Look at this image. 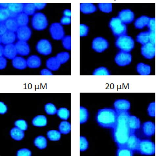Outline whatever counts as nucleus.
Listing matches in <instances>:
<instances>
[{"instance_id": "f257e3e1", "label": "nucleus", "mask_w": 156, "mask_h": 156, "mask_svg": "<svg viewBox=\"0 0 156 156\" xmlns=\"http://www.w3.org/2000/svg\"><path fill=\"white\" fill-rule=\"evenodd\" d=\"M117 113L116 124L112 129L113 138L118 148L126 147L130 135L133 133L128 124V119L130 114L129 111Z\"/></svg>"}, {"instance_id": "f03ea898", "label": "nucleus", "mask_w": 156, "mask_h": 156, "mask_svg": "<svg viewBox=\"0 0 156 156\" xmlns=\"http://www.w3.org/2000/svg\"><path fill=\"white\" fill-rule=\"evenodd\" d=\"M117 118V113L115 109L105 108L98 110L96 119L102 128L112 129L116 124Z\"/></svg>"}, {"instance_id": "7ed1b4c3", "label": "nucleus", "mask_w": 156, "mask_h": 156, "mask_svg": "<svg viewBox=\"0 0 156 156\" xmlns=\"http://www.w3.org/2000/svg\"><path fill=\"white\" fill-rule=\"evenodd\" d=\"M115 45L121 51L130 52L134 47V42L132 37L126 34L118 37Z\"/></svg>"}, {"instance_id": "20e7f679", "label": "nucleus", "mask_w": 156, "mask_h": 156, "mask_svg": "<svg viewBox=\"0 0 156 156\" xmlns=\"http://www.w3.org/2000/svg\"><path fill=\"white\" fill-rule=\"evenodd\" d=\"M109 27L115 36L118 37L126 35L127 27L118 17L113 18L111 20Z\"/></svg>"}, {"instance_id": "39448f33", "label": "nucleus", "mask_w": 156, "mask_h": 156, "mask_svg": "<svg viewBox=\"0 0 156 156\" xmlns=\"http://www.w3.org/2000/svg\"><path fill=\"white\" fill-rule=\"evenodd\" d=\"M154 143L150 139H140L137 152L142 155H151L155 154Z\"/></svg>"}, {"instance_id": "423d86ee", "label": "nucleus", "mask_w": 156, "mask_h": 156, "mask_svg": "<svg viewBox=\"0 0 156 156\" xmlns=\"http://www.w3.org/2000/svg\"><path fill=\"white\" fill-rule=\"evenodd\" d=\"M33 27L37 30H42L46 29L48 25V21L46 16L42 13H37L34 14L31 20Z\"/></svg>"}, {"instance_id": "0eeeda50", "label": "nucleus", "mask_w": 156, "mask_h": 156, "mask_svg": "<svg viewBox=\"0 0 156 156\" xmlns=\"http://www.w3.org/2000/svg\"><path fill=\"white\" fill-rule=\"evenodd\" d=\"M132 61V56L130 52L120 51L116 55L115 61L119 66H125L130 64Z\"/></svg>"}, {"instance_id": "6e6552de", "label": "nucleus", "mask_w": 156, "mask_h": 156, "mask_svg": "<svg viewBox=\"0 0 156 156\" xmlns=\"http://www.w3.org/2000/svg\"><path fill=\"white\" fill-rule=\"evenodd\" d=\"M109 46L108 41L102 37H97L93 41L92 48L97 52H103L108 48Z\"/></svg>"}, {"instance_id": "1a4fd4ad", "label": "nucleus", "mask_w": 156, "mask_h": 156, "mask_svg": "<svg viewBox=\"0 0 156 156\" xmlns=\"http://www.w3.org/2000/svg\"><path fill=\"white\" fill-rule=\"evenodd\" d=\"M37 51L41 55H48L51 53L52 47L51 43L46 39L39 41L36 46Z\"/></svg>"}, {"instance_id": "9d476101", "label": "nucleus", "mask_w": 156, "mask_h": 156, "mask_svg": "<svg viewBox=\"0 0 156 156\" xmlns=\"http://www.w3.org/2000/svg\"><path fill=\"white\" fill-rule=\"evenodd\" d=\"M50 31L53 39L60 40L62 39L64 37V29L60 23H54L51 24L50 27Z\"/></svg>"}, {"instance_id": "9b49d317", "label": "nucleus", "mask_w": 156, "mask_h": 156, "mask_svg": "<svg viewBox=\"0 0 156 156\" xmlns=\"http://www.w3.org/2000/svg\"><path fill=\"white\" fill-rule=\"evenodd\" d=\"M141 53L142 55L147 59L153 58L155 55V45L150 42L142 45Z\"/></svg>"}, {"instance_id": "f8f14e48", "label": "nucleus", "mask_w": 156, "mask_h": 156, "mask_svg": "<svg viewBox=\"0 0 156 156\" xmlns=\"http://www.w3.org/2000/svg\"><path fill=\"white\" fill-rule=\"evenodd\" d=\"M31 34L30 29L27 26L20 27L16 32V36L19 41L27 42L30 39Z\"/></svg>"}, {"instance_id": "ddd939ff", "label": "nucleus", "mask_w": 156, "mask_h": 156, "mask_svg": "<svg viewBox=\"0 0 156 156\" xmlns=\"http://www.w3.org/2000/svg\"><path fill=\"white\" fill-rule=\"evenodd\" d=\"M114 109L117 112H128L131 108L130 102L125 99H118L114 104Z\"/></svg>"}, {"instance_id": "4468645a", "label": "nucleus", "mask_w": 156, "mask_h": 156, "mask_svg": "<svg viewBox=\"0 0 156 156\" xmlns=\"http://www.w3.org/2000/svg\"><path fill=\"white\" fill-rule=\"evenodd\" d=\"M118 17L123 23L128 24L133 21L134 15L133 12L130 10L124 9L119 13Z\"/></svg>"}, {"instance_id": "2eb2a0df", "label": "nucleus", "mask_w": 156, "mask_h": 156, "mask_svg": "<svg viewBox=\"0 0 156 156\" xmlns=\"http://www.w3.org/2000/svg\"><path fill=\"white\" fill-rule=\"evenodd\" d=\"M155 129L154 123L150 121L144 123L142 126L143 133L144 136L147 137L153 136L155 133Z\"/></svg>"}, {"instance_id": "dca6fc26", "label": "nucleus", "mask_w": 156, "mask_h": 156, "mask_svg": "<svg viewBox=\"0 0 156 156\" xmlns=\"http://www.w3.org/2000/svg\"><path fill=\"white\" fill-rule=\"evenodd\" d=\"M140 140L135 133L131 134L127 141L126 147L133 151L134 152L135 151L137 152Z\"/></svg>"}, {"instance_id": "f3484780", "label": "nucleus", "mask_w": 156, "mask_h": 156, "mask_svg": "<svg viewBox=\"0 0 156 156\" xmlns=\"http://www.w3.org/2000/svg\"><path fill=\"white\" fill-rule=\"evenodd\" d=\"M15 45L17 54L22 56H27L29 54L30 48L26 42L18 41Z\"/></svg>"}, {"instance_id": "a211bd4d", "label": "nucleus", "mask_w": 156, "mask_h": 156, "mask_svg": "<svg viewBox=\"0 0 156 156\" xmlns=\"http://www.w3.org/2000/svg\"><path fill=\"white\" fill-rule=\"evenodd\" d=\"M24 3H9L8 9L10 13V18H16L19 14L22 13L23 11Z\"/></svg>"}, {"instance_id": "6ab92c4d", "label": "nucleus", "mask_w": 156, "mask_h": 156, "mask_svg": "<svg viewBox=\"0 0 156 156\" xmlns=\"http://www.w3.org/2000/svg\"><path fill=\"white\" fill-rule=\"evenodd\" d=\"M16 35L15 33L7 30L5 34L1 36V43L7 45L13 44L15 41Z\"/></svg>"}, {"instance_id": "aec40b11", "label": "nucleus", "mask_w": 156, "mask_h": 156, "mask_svg": "<svg viewBox=\"0 0 156 156\" xmlns=\"http://www.w3.org/2000/svg\"><path fill=\"white\" fill-rule=\"evenodd\" d=\"M128 124L133 133H135L136 131L141 127L140 121L139 119L133 115H130L129 117Z\"/></svg>"}, {"instance_id": "412c9836", "label": "nucleus", "mask_w": 156, "mask_h": 156, "mask_svg": "<svg viewBox=\"0 0 156 156\" xmlns=\"http://www.w3.org/2000/svg\"><path fill=\"white\" fill-rule=\"evenodd\" d=\"M17 54L15 44H7L4 47V56L8 59L13 60Z\"/></svg>"}, {"instance_id": "4be33fe9", "label": "nucleus", "mask_w": 156, "mask_h": 156, "mask_svg": "<svg viewBox=\"0 0 156 156\" xmlns=\"http://www.w3.org/2000/svg\"><path fill=\"white\" fill-rule=\"evenodd\" d=\"M27 66L31 69L39 68L41 64V61L40 57L33 55L28 57L27 60Z\"/></svg>"}, {"instance_id": "5701e85b", "label": "nucleus", "mask_w": 156, "mask_h": 156, "mask_svg": "<svg viewBox=\"0 0 156 156\" xmlns=\"http://www.w3.org/2000/svg\"><path fill=\"white\" fill-rule=\"evenodd\" d=\"M12 64L14 68L19 69H23L27 67V60L21 57L16 56L12 60Z\"/></svg>"}, {"instance_id": "b1692460", "label": "nucleus", "mask_w": 156, "mask_h": 156, "mask_svg": "<svg viewBox=\"0 0 156 156\" xmlns=\"http://www.w3.org/2000/svg\"><path fill=\"white\" fill-rule=\"evenodd\" d=\"M61 63L56 57L49 58L46 62V66L49 69L56 71L60 67Z\"/></svg>"}, {"instance_id": "393cba45", "label": "nucleus", "mask_w": 156, "mask_h": 156, "mask_svg": "<svg viewBox=\"0 0 156 156\" xmlns=\"http://www.w3.org/2000/svg\"><path fill=\"white\" fill-rule=\"evenodd\" d=\"M5 23L7 30L9 31L16 32L19 27L15 18H10Z\"/></svg>"}, {"instance_id": "a878e982", "label": "nucleus", "mask_w": 156, "mask_h": 156, "mask_svg": "<svg viewBox=\"0 0 156 156\" xmlns=\"http://www.w3.org/2000/svg\"><path fill=\"white\" fill-rule=\"evenodd\" d=\"M80 10L84 14H89L96 12L97 8L92 3H83L80 4Z\"/></svg>"}, {"instance_id": "bb28decb", "label": "nucleus", "mask_w": 156, "mask_h": 156, "mask_svg": "<svg viewBox=\"0 0 156 156\" xmlns=\"http://www.w3.org/2000/svg\"><path fill=\"white\" fill-rule=\"evenodd\" d=\"M10 133L11 137L16 141L22 140L24 136V131L17 127L12 128L10 131Z\"/></svg>"}, {"instance_id": "cd10ccee", "label": "nucleus", "mask_w": 156, "mask_h": 156, "mask_svg": "<svg viewBox=\"0 0 156 156\" xmlns=\"http://www.w3.org/2000/svg\"><path fill=\"white\" fill-rule=\"evenodd\" d=\"M150 17L145 16H142L135 20L134 25L136 28L141 29L147 26L149 21Z\"/></svg>"}, {"instance_id": "c85d7f7f", "label": "nucleus", "mask_w": 156, "mask_h": 156, "mask_svg": "<svg viewBox=\"0 0 156 156\" xmlns=\"http://www.w3.org/2000/svg\"><path fill=\"white\" fill-rule=\"evenodd\" d=\"M137 72L141 75H148L151 73L150 65L143 63H139L137 66Z\"/></svg>"}, {"instance_id": "c756f323", "label": "nucleus", "mask_w": 156, "mask_h": 156, "mask_svg": "<svg viewBox=\"0 0 156 156\" xmlns=\"http://www.w3.org/2000/svg\"><path fill=\"white\" fill-rule=\"evenodd\" d=\"M32 123L34 126L42 127L46 126L47 124V118L44 115H38L32 120Z\"/></svg>"}, {"instance_id": "7c9ffc66", "label": "nucleus", "mask_w": 156, "mask_h": 156, "mask_svg": "<svg viewBox=\"0 0 156 156\" xmlns=\"http://www.w3.org/2000/svg\"><path fill=\"white\" fill-rule=\"evenodd\" d=\"M15 18L19 27L27 26L29 22L28 16L23 12L18 15Z\"/></svg>"}, {"instance_id": "2f4dec72", "label": "nucleus", "mask_w": 156, "mask_h": 156, "mask_svg": "<svg viewBox=\"0 0 156 156\" xmlns=\"http://www.w3.org/2000/svg\"><path fill=\"white\" fill-rule=\"evenodd\" d=\"M150 31L142 32L137 36L136 41L137 42L142 45L149 42Z\"/></svg>"}, {"instance_id": "473e14b6", "label": "nucleus", "mask_w": 156, "mask_h": 156, "mask_svg": "<svg viewBox=\"0 0 156 156\" xmlns=\"http://www.w3.org/2000/svg\"><path fill=\"white\" fill-rule=\"evenodd\" d=\"M34 143L35 146L41 150L46 148L47 147V139L43 136H40L36 138Z\"/></svg>"}, {"instance_id": "72a5a7b5", "label": "nucleus", "mask_w": 156, "mask_h": 156, "mask_svg": "<svg viewBox=\"0 0 156 156\" xmlns=\"http://www.w3.org/2000/svg\"><path fill=\"white\" fill-rule=\"evenodd\" d=\"M36 10L34 3H24L23 12L28 16L34 14Z\"/></svg>"}, {"instance_id": "f704fd0d", "label": "nucleus", "mask_w": 156, "mask_h": 156, "mask_svg": "<svg viewBox=\"0 0 156 156\" xmlns=\"http://www.w3.org/2000/svg\"><path fill=\"white\" fill-rule=\"evenodd\" d=\"M61 134L60 131L57 130H50L47 132V137L50 141H58L61 138Z\"/></svg>"}, {"instance_id": "c9c22d12", "label": "nucleus", "mask_w": 156, "mask_h": 156, "mask_svg": "<svg viewBox=\"0 0 156 156\" xmlns=\"http://www.w3.org/2000/svg\"><path fill=\"white\" fill-rule=\"evenodd\" d=\"M59 129L61 133L67 134L71 131V125L68 122H62L59 126Z\"/></svg>"}, {"instance_id": "e433bc0d", "label": "nucleus", "mask_w": 156, "mask_h": 156, "mask_svg": "<svg viewBox=\"0 0 156 156\" xmlns=\"http://www.w3.org/2000/svg\"><path fill=\"white\" fill-rule=\"evenodd\" d=\"M134 152L126 147H119L117 149L116 154L118 156H132Z\"/></svg>"}, {"instance_id": "4c0bfd02", "label": "nucleus", "mask_w": 156, "mask_h": 156, "mask_svg": "<svg viewBox=\"0 0 156 156\" xmlns=\"http://www.w3.org/2000/svg\"><path fill=\"white\" fill-rule=\"evenodd\" d=\"M57 114L61 119L67 120L69 116V111L66 108H62L57 110Z\"/></svg>"}, {"instance_id": "58836bf2", "label": "nucleus", "mask_w": 156, "mask_h": 156, "mask_svg": "<svg viewBox=\"0 0 156 156\" xmlns=\"http://www.w3.org/2000/svg\"><path fill=\"white\" fill-rule=\"evenodd\" d=\"M80 124H83L87 122L89 118V112L87 109L83 107L80 106Z\"/></svg>"}, {"instance_id": "ea45409f", "label": "nucleus", "mask_w": 156, "mask_h": 156, "mask_svg": "<svg viewBox=\"0 0 156 156\" xmlns=\"http://www.w3.org/2000/svg\"><path fill=\"white\" fill-rule=\"evenodd\" d=\"M10 18V13L8 9L1 8L0 9V22H5Z\"/></svg>"}, {"instance_id": "a19ab883", "label": "nucleus", "mask_w": 156, "mask_h": 156, "mask_svg": "<svg viewBox=\"0 0 156 156\" xmlns=\"http://www.w3.org/2000/svg\"><path fill=\"white\" fill-rule=\"evenodd\" d=\"M61 64L66 63L69 58V55L68 52H63L58 53L56 56Z\"/></svg>"}, {"instance_id": "79ce46f5", "label": "nucleus", "mask_w": 156, "mask_h": 156, "mask_svg": "<svg viewBox=\"0 0 156 156\" xmlns=\"http://www.w3.org/2000/svg\"><path fill=\"white\" fill-rule=\"evenodd\" d=\"M100 10L105 13H110L112 10V4L111 3H100L98 4Z\"/></svg>"}, {"instance_id": "37998d69", "label": "nucleus", "mask_w": 156, "mask_h": 156, "mask_svg": "<svg viewBox=\"0 0 156 156\" xmlns=\"http://www.w3.org/2000/svg\"><path fill=\"white\" fill-rule=\"evenodd\" d=\"M44 110L47 114L50 115L55 114L57 111L55 105L51 103H48L45 105Z\"/></svg>"}, {"instance_id": "c03bdc74", "label": "nucleus", "mask_w": 156, "mask_h": 156, "mask_svg": "<svg viewBox=\"0 0 156 156\" xmlns=\"http://www.w3.org/2000/svg\"><path fill=\"white\" fill-rule=\"evenodd\" d=\"M93 75H110V72L105 67H102L96 69L93 72Z\"/></svg>"}, {"instance_id": "a18cd8bd", "label": "nucleus", "mask_w": 156, "mask_h": 156, "mask_svg": "<svg viewBox=\"0 0 156 156\" xmlns=\"http://www.w3.org/2000/svg\"><path fill=\"white\" fill-rule=\"evenodd\" d=\"M15 126L23 131H26L27 129V123L26 121L23 120L16 121L15 122Z\"/></svg>"}, {"instance_id": "49530a36", "label": "nucleus", "mask_w": 156, "mask_h": 156, "mask_svg": "<svg viewBox=\"0 0 156 156\" xmlns=\"http://www.w3.org/2000/svg\"><path fill=\"white\" fill-rule=\"evenodd\" d=\"M89 147V143L85 137H80V151H84L87 150Z\"/></svg>"}, {"instance_id": "de8ad7c7", "label": "nucleus", "mask_w": 156, "mask_h": 156, "mask_svg": "<svg viewBox=\"0 0 156 156\" xmlns=\"http://www.w3.org/2000/svg\"><path fill=\"white\" fill-rule=\"evenodd\" d=\"M62 44L65 48L67 50L71 49V37L69 36H65L63 38Z\"/></svg>"}, {"instance_id": "09e8293b", "label": "nucleus", "mask_w": 156, "mask_h": 156, "mask_svg": "<svg viewBox=\"0 0 156 156\" xmlns=\"http://www.w3.org/2000/svg\"><path fill=\"white\" fill-rule=\"evenodd\" d=\"M147 112L149 115L152 117L155 116V101L152 102L148 106Z\"/></svg>"}, {"instance_id": "8fccbe9b", "label": "nucleus", "mask_w": 156, "mask_h": 156, "mask_svg": "<svg viewBox=\"0 0 156 156\" xmlns=\"http://www.w3.org/2000/svg\"><path fill=\"white\" fill-rule=\"evenodd\" d=\"M89 30V27L85 24H80V36L84 37L87 36Z\"/></svg>"}, {"instance_id": "3c124183", "label": "nucleus", "mask_w": 156, "mask_h": 156, "mask_svg": "<svg viewBox=\"0 0 156 156\" xmlns=\"http://www.w3.org/2000/svg\"><path fill=\"white\" fill-rule=\"evenodd\" d=\"M150 31L155 32V18H150L149 21L147 25Z\"/></svg>"}, {"instance_id": "603ef678", "label": "nucleus", "mask_w": 156, "mask_h": 156, "mask_svg": "<svg viewBox=\"0 0 156 156\" xmlns=\"http://www.w3.org/2000/svg\"><path fill=\"white\" fill-rule=\"evenodd\" d=\"M17 155L18 156H30L31 155V152L27 149H23L18 151Z\"/></svg>"}, {"instance_id": "864d4df0", "label": "nucleus", "mask_w": 156, "mask_h": 156, "mask_svg": "<svg viewBox=\"0 0 156 156\" xmlns=\"http://www.w3.org/2000/svg\"><path fill=\"white\" fill-rule=\"evenodd\" d=\"M60 22L61 24L63 25H69L71 23V18L63 16L61 18Z\"/></svg>"}, {"instance_id": "5fc2aeb1", "label": "nucleus", "mask_w": 156, "mask_h": 156, "mask_svg": "<svg viewBox=\"0 0 156 156\" xmlns=\"http://www.w3.org/2000/svg\"><path fill=\"white\" fill-rule=\"evenodd\" d=\"M7 61L4 56L0 57V69H5L7 66Z\"/></svg>"}, {"instance_id": "6e6d98bb", "label": "nucleus", "mask_w": 156, "mask_h": 156, "mask_svg": "<svg viewBox=\"0 0 156 156\" xmlns=\"http://www.w3.org/2000/svg\"><path fill=\"white\" fill-rule=\"evenodd\" d=\"M7 30L5 22H0V35H2Z\"/></svg>"}, {"instance_id": "4d7b16f0", "label": "nucleus", "mask_w": 156, "mask_h": 156, "mask_svg": "<svg viewBox=\"0 0 156 156\" xmlns=\"http://www.w3.org/2000/svg\"><path fill=\"white\" fill-rule=\"evenodd\" d=\"M7 111V107L6 105L1 101L0 102V113L4 114Z\"/></svg>"}, {"instance_id": "13d9d810", "label": "nucleus", "mask_w": 156, "mask_h": 156, "mask_svg": "<svg viewBox=\"0 0 156 156\" xmlns=\"http://www.w3.org/2000/svg\"><path fill=\"white\" fill-rule=\"evenodd\" d=\"M149 42L155 45V32L150 31Z\"/></svg>"}, {"instance_id": "bf43d9fd", "label": "nucleus", "mask_w": 156, "mask_h": 156, "mask_svg": "<svg viewBox=\"0 0 156 156\" xmlns=\"http://www.w3.org/2000/svg\"><path fill=\"white\" fill-rule=\"evenodd\" d=\"M36 10H41L44 9L47 5L45 3H34Z\"/></svg>"}, {"instance_id": "052dcab7", "label": "nucleus", "mask_w": 156, "mask_h": 156, "mask_svg": "<svg viewBox=\"0 0 156 156\" xmlns=\"http://www.w3.org/2000/svg\"><path fill=\"white\" fill-rule=\"evenodd\" d=\"M41 74L42 75H52V74L50 69H43L41 72Z\"/></svg>"}, {"instance_id": "680f3d73", "label": "nucleus", "mask_w": 156, "mask_h": 156, "mask_svg": "<svg viewBox=\"0 0 156 156\" xmlns=\"http://www.w3.org/2000/svg\"><path fill=\"white\" fill-rule=\"evenodd\" d=\"M63 14L64 16L65 17L71 18V11L69 9H66L64 11Z\"/></svg>"}, {"instance_id": "e2e57ef3", "label": "nucleus", "mask_w": 156, "mask_h": 156, "mask_svg": "<svg viewBox=\"0 0 156 156\" xmlns=\"http://www.w3.org/2000/svg\"><path fill=\"white\" fill-rule=\"evenodd\" d=\"M4 47L1 44L0 46V57L4 56Z\"/></svg>"}, {"instance_id": "0e129e2a", "label": "nucleus", "mask_w": 156, "mask_h": 156, "mask_svg": "<svg viewBox=\"0 0 156 156\" xmlns=\"http://www.w3.org/2000/svg\"><path fill=\"white\" fill-rule=\"evenodd\" d=\"M9 3H1L0 4V6H1V8H3V9H8V6H9Z\"/></svg>"}]
</instances>
